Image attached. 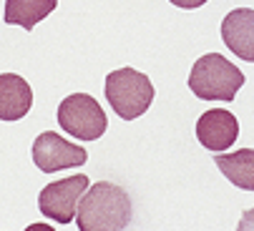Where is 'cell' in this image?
I'll use <instances>...</instances> for the list:
<instances>
[{"label": "cell", "mask_w": 254, "mask_h": 231, "mask_svg": "<svg viewBox=\"0 0 254 231\" xmlns=\"http://www.w3.org/2000/svg\"><path fill=\"white\" fill-rule=\"evenodd\" d=\"M222 41L237 58L254 63V10L252 8H237L227 13L222 23Z\"/></svg>", "instance_id": "8"}, {"label": "cell", "mask_w": 254, "mask_h": 231, "mask_svg": "<svg viewBox=\"0 0 254 231\" xmlns=\"http://www.w3.org/2000/svg\"><path fill=\"white\" fill-rule=\"evenodd\" d=\"M214 166L239 188L254 191V148H239L234 153H222L214 159Z\"/></svg>", "instance_id": "10"}, {"label": "cell", "mask_w": 254, "mask_h": 231, "mask_svg": "<svg viewBox=\"0 0 254 231\" xmlns=\"http://www.w3.org/2000/svg\"><path fill=\"white\" fill-rule=\"evenodd\" d=\"M242 86H244V73L219 53L201 56L189 73V88L201 101L232 103Z\"/></svg>", "instance_id": "2"}, {"label": "cell", "mask_w": 254, "mask_h": 231, "mask_svg": "<svg viewBox=\"0 0 254 231\" xmlns=\"http://www.w3.org/2000/svg\"><path fill=\"white\" fill-rule=\"evenodd\" d=\"M58 126L78 141H96L106 133L108 118L93 96L73 93L58 106Z\"/></svg>", "instance_id": "4"}, {"label": "cell", "mask_w": 254, "mask_h": 231, "mask_svg": "<svg viewBox=\"0 0 254 231\" xmlns=\"http://www.w3.org/2000/svg\"><path fill=\"white\" fill-rule=\"evenodd\" d=\"M58 5V0H5V23L20 25L25 30H33L43 18H48Z\"/></svg>", "instance_id": "11"}, {"label": "cell", "mask_w": 254, "mask_h": 231, "mask_svg": "<svg viewBox=\"0 0 254 231\" xmlns=\"http://www.w3.org/2000/svg\"><path fill=\"white\" fill-rule=\"evenodd\" d=\"M171 5H176V8H184V10H194V8H201V5H206L209 0H169Z\"/></svg>", "instance_id": "12"}, {"label": "cell", "mask_w": 254, "mask_h": 231, "mask_svg": "<svg viewBox=\"0 0 254 231\" xmlns=\"http://www.w3.org/2000/svg\"><path fill=\"white\" fill-rule=\"evenodd\" d=\"M33 106V88L18 73L0 75V121H20Z\"/></svg>", "instance_id": "9"}, {"label": "cell", "mask_w": 254, "mask_h": 231, "mask_svg": "<svg viewBox=\"0 0 254 231\" xmlns=\"http://www.w3.org/2000/svg\"><path fill=\"white\" fill-rule=\"evenodd\" d=\"M237 136H239V121L227 108H211L201 113V118L196 121V138L206 151H224L234 146Z\"/></svg>", "instance_id": "7"}, {"label": "cell", "mask_w": 254, "mask_h": 231, "mask_svg": "<svg viewBox=\"0 0 254 231\" xmlns=\"http://www.w3.org/2000/svg\"><path fill=\"white\" fill-rule=\"evenodd\" d=\"M88 159L86 148L73 146L70 141H65L63 136L46 131L33 141V161L43 173H53V171H63L70 166H83Z\"/></svg>", "instance_id": "6"}, {"label": "cell", "mask_w": 254, "mask_h": 231, "mask_svg": "<svg viewBox=\"0 0 254 231\" xmlns=\"http://www.w3.org/2000/svg\"><path fill=\"white\" fill-rule=\"evenodd\" d=\"M86 191H88V176H83V173L53 181L41 191L38 209L43 216H48L58 224H70L78 211V201Z\"/></svg>", "instance_id": "5"}, {"label": "cell", "mask_w": 254, "mask_h": 231, "mask_svg": "<svg viewBox=\"0 0 254 231\" xmlns=\"http://www.w3.org/2000/svg\"><path fill=\"white\" fill-rule=\"evenodd\" d=\"M76 224L81 231H121L131 224L128 194L108 181L93 183L78 201Z\"/></svg>", "instance_id": "1"}, {"label": "cell", "mask_w": 254, "mask_h": 231, "mask_svg": "<svg viewBox=\"0 0 254 231\" xmlns=\"http://www.w3.org/2000/svg\"><path fill=\"white\" fill-rule=\"evenodd\" d=\"M237 229H239V231H252V229H254V209H252V211H244V216H242V221H239Z\"/></svg>", "instance_id": "13"}, {"label": "cell", "mask_w": 254, "mask_h": 231, "mask_svg": "<svg viewBox=\"0 0 254 231\" xmlns=\"http://www.w3.org/2000/svg\"><path fill=\"white\" fill-rule=\"evenodd\" d=\"M106 101L111 103L116 116L133 121L149 111L154 103V86L146 73L133 68H119L106 75Z\"/></svg>", "instance_id": "3"}]
</instances>
